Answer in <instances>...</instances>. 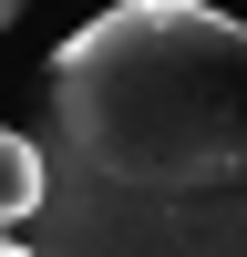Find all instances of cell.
<instances>
[{
    "mask_svg": "<svg viewBox=\"0 0 247 257\" xmlns=\"http://www.w3.org/2000/svg\"><path fill=\"white\" fill-rule=\"evenodd\" d=\"M31 257H247V21L124 0L41 72Z\"/></svg>",
    "mask_w": 247,
    "mask_h": 257,
    "instance_id": "1",
    "label": "cell"
},
{
    "mask_svg": "<svg viewBox=\"0 0 247 257\" xmlns=\"http://www.w3.org/2000/svg\"><path fill=\"white\" fill-rule=\"evenodd\" d=\"M31 206H41V144L0 123V226H31Z\"/></svg>",
    "mask_w": 247,
    "mask_h": 257,
    "instance_id": "2",
    "label": "cell"
},
{
    "mask_svg": "<svg viewBox=\"0 0 247 257\" xmlns=\"http://www.w3.org/2000/svg\"><path fill=\"white\" fill-rule=\"evenodd\" d=\"M21 11H31V0H0V31H11V21H21Z\"/></svg>",
    "mask_w": 247,
    "mask_h": 257,
    "instance_id": "3",
    "label": "cell"
},
{
    "mask_svg": "<svg viewBox=\"0 0 247 257\" xmlns=\"http://www.w3.org/2000/svg\"><path fill=\"white\" fill-rule=\"evenodd\" d=\"M0 257H31V247H21V237H11V226H0Z\"/></svg>",
    "mask_w": 247,
    "mask_h": 257,
    "instance_id": "4",
    "label": "cell"
}]
</instances>
